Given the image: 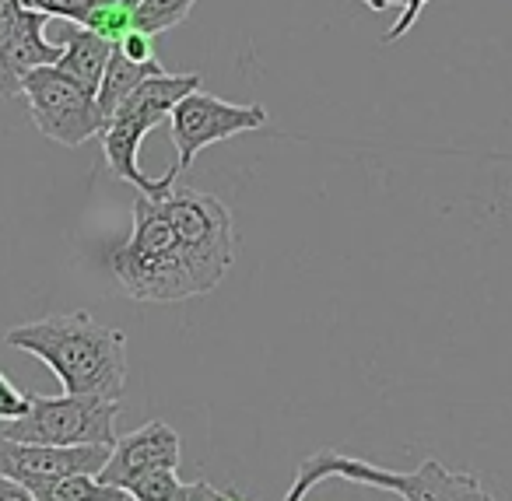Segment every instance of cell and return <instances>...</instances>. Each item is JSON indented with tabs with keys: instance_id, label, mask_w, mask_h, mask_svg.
Returning a JSON list of instances; mask_svg holds the SVG:
<instances>
[{
	"instance_id": "14",
	"label": "cell",
	"mask_w": 512,
	"mask_h": 501,
	"mask_svg": "<svg viewBox=\"0 0 512 501\" xmlns=\"http://www.w3.org/2000/svg\"><path fill=\"white\" fill-rule=\"evenodd\" d=\"M127 498L130 494L123 487L99 480V473H71V477L36 491V501H127Z\"/></svg>"
},
{
	"instance_id": "17",
	"label": "cell",
	"mask_w": 512,
	"mask_h": 501,
	"mask_svg": "<svg viewBox=\"0 0 512 501\" xmlns=\"http://www.w3.org/2000/svg\"><path fill=\"white\" fill-rule=\"evenodd\" d=\"M179 487H183L179 473L169 470V466H162V470H151V473H144V477L130 480L127 494L134 501H176Z\"/></svg>"
},
{
	"instance_id": "7",
	"label": "cell",
	"mask_w": 512,
	"mask_h": 501,
	"mask_svg": "<svg viewBox=\"0 0 512 501\" xmlns=\"http://www.w3.org/2000/svg\"><path fill=\"white\" fill-rule=\"evenodd\" d=\"M113 445H36L0 435V477L29 487L32 494L71 473H102Z\"/></svg>"
},
{
	"instance_id": "20",
	"label": "cell",
	"mask_w": 512,
	"mask_h": 501,
	"mask_svg": "<svg viewBox=\"0 0 512 501\" xmlns=\"http://www.w3.org/2000/svg\"><path fill=\"white\" fill-rule=\"evenodd\" d=\"M29 15L32 11L25 8L22 0H0V43H8V39L18 32V25H22Z\"/></svg>"
},
{
	"instance_id": "2",
	"label": "cell",
	"mask_w": 512,
	"mask_h": 501,
	"mask_svg": "<svg viewBox=\"0 0 512 501\" xmlns=\"http://www.w3.org/2000/svg\"><path fill=\"white\" fill-rule=\"evenodd\" d=\"M109 270L123 295L134 302L169 305L200 295L162 200L144 193L134 197V232L109 253Z\"/></svg>"
},
{
	"instance_id": "13",
	"label": "cell",
	"mask_w": 512,
	"mask_h": 501,
	"mask_svg": "<svg viewBox=\"0 0 512 501\" xmlns=\"http://www.w3.org/2000/svg\"><path fill=\"white\" fill-rule=\"evenodd\" d=\"M158 71H162V64H158V60L137 64V60H130L127 53L113 50L109 67H106V78H102L99 92H95V102H99V113H102V130H106V123L116 116V109L130 99V92H134L141 81H148L151 74H158Z\"/></svg>"
},
{
	"instance_id": "22",
	"label": "cell",
	"mask_w": 512,
	"mask_h": 501,
	"mask_svg": "<svg viewBox=\"0 0 512 501\" xmlns=\"http://www.w3.org/2000/svg\"><path fill=\"white\" fill-rule=\"evenodd\" d=\"M428 8V0H404V15L397 18V25H393L390 32L383 36V43H397V39H404L407 32H411V25L418 22V15Z\"/></svg>"
},
{
	"instance_id": "23",
	"label": "cell",
	"mask_w": 512,
	"mask_h": 501,
	"mask_svg": "<svg viewBox=\"0 0 512 501\" xmlns=\"http://www.w3.org/2000/svg\"><path fill=\"white\" fill-rule=\"evenodd\" d=\"M232 491H218L214 484H207V480H193V484H183L176 494V501H225Z\"/></svg>"
},
{
	"instance_id": "1",
	"label": "cell",
	"mask_w": 512,
	"mask_h": 501,
	"mask_svg": "<svg viewBox=\"0 0 512 501\" xmlns=\"http://www.w3.org/2000/svg\"><path fill=\"white\" fill-rule=\"evenodd\" d=\"M8 347L39 358L60 379L64 393L120 400L127 386V333L95 323L88 312L22 323L8 330Z\"/></svg>"
},
{
	"instance_id": "28",
	"label": "cell",
	"mask_w": 512,
	"mask_h": 501,
	"mask_svg": "<svg viewBox=\"0 0 512 501\" xmlns=\"http://www.w3.org/2000/svg\"><path fill=\"white\" fill-rule=\"evenodd\" d=\"M127 501H134V498H127Z\"/></svg>"
},
{
	"instance_id": "9",
	"label": "cell",
	"mask_w": 512,
	"mask_h": 501,
	"mask_svg": "<svg viewBox=\"0 0 512 501\" xmlns=\"http://www.w3.org/2000/svg\"><path fill=\"white\" fill-rule=\"evenodd\" d=\"M60 57H64V46L46 39V15L32 11L18 25L15 36L8 43H0V99L22 95L25 78L32 71H39V67L60 64Z\"/></svg>"
},
{
	"instance_id": "16",
	"label": "cell",
	"mask_w": 512,
	"mask_h": 501,
	"mask_svg": "<svg viewBox=\"0 0 512 501\" xmlns=\"http://www.w3.org/2000/svg\"><path fill=\"white\" fill-rule=\"evenodd\" d=\"M85 29H92L95 36H102L106 43L120 46L123 39L130 36V32L137 29L134 22V8H130L127 0H106V4H99V8L88 15Z\"/></svg>"
},
{
	"instance_id": "25",
	"label": "cell",
	"mask_w": 512,
	"mask_h": 501,
	"mask_svg": "<svg viewBox=\"0 0 512 501\" xmlns=\"http://www.w3.org/2000/svg\"><path fill=\"white\" fill-rule=\"evenodd\" d=\"M365 8H372V11H386L390 4H404V0H362Z\"/></svg>"
},
{
	"instance_id": "3",
	"label": "cell",
	"mask_w": 512,
	"mask_h": 501,
	"mask_svg": "<svg viewBox=\"0 0 512 501\" xmlns=\"http://www.w3.org/2000/svg\"><path fill=\"white\" fill-rule=\"evenodd\" d=\"M162 207L179 235V249L197 281V291L207 295L218 288L235 260L232 211L218 197L200 190H172L169 197H162Z\"/></svg>"
},
{
	"instance_id": "21",
	"label": "cell",
	"mask_w": 512,
	"mask_h": 501,
	"mask_svg": "<svg viewBox=\"0 0 512 501\" xmlns=\"http://www.w3.org/2000/svg\"><path fill=\"white\" fill-rule=\"evenodd\" d=\"M120 53H127L130 60H137V64H148V60H155V36H148V32L134 29L127 39H123L120 46H116Z\"/></svg>"
},
{
	"instance_id": "10",
	"label": "cell",
	"mask_w": 512,
	"mask_h": 501,
	"mask_svg": "<svg viewBox=\"0 0 512 501\" xmlns=\"http://www.w3.org/2000/svg\"><path fill=\"white\" fill-rule=\"evenodd\" d=\"M379 491H393L404 501H495L477 473H453L435 459L421 463L414 473L383 470Z\"/></svg>"
},
{
	"instance_id": "12",
	"label": "cell",
	"mask_w": 512,
	"mask_h": 501,
	"mask_svg": "<svg viewBox=\"0 0 512 501\" xmlns=\"http://www.w3.org/2000/svg\"><path fill=\"white\" fill-rule=\"evenodd\" d=\"M60 46H64V57H60V64H57L60 71H67L85 88L99 92L102 78H106L109 57H113L116 46L106 43L102 36H95V32L85 29V25H74V22H67Z\"/></svg>"
},
{
	"instance_id": "8",
	"label": "cell",
	"mask_w": 512,
	"mask_h": 501,
	"mask_svg": "<svg viewBox=\"0 0 512 501\" xmlns=\"http://www.w3.org/2000/svg\"><path fill=\"white\" fill-rule=\"evenodd\" d=\"M179 449H183V442H179V435H176L172 424L148 421L144 428L116 438L113 456H109V463L102 466L99 480H106V484L123 487V491H127L130 480L144 477V473H151V470H162V466L179 470V459H183V452Z\"/></svg>"
},
{
	"instance_id": "26",
	"label": "cell",
	"mask_w": 512,
	"mask_h": 501,
	"mask_svg": "<svg viewBox=\"0 0 512 501\" xmlns=\"http://www.w3.org/2000/svg\"><path fill=\"white\" fill-rule=\"evenodd\" d=\"M225 501H246V498H239V494H235V491H232V494H228V498H225Z\"/></svg>"
},
{
	"instance_id": "11",
	"label": "cell",
	"mask_w": 512,
	"mask_h": 501,
	"mask_svg": "<svg viewBox=\"0 0 512 501\" xmlns=\"http://www.w3.org/2000/svg\"><path fill=\"white\" fill-rule=\"evenodd\" d=\"M200 81H204L200 74L158 71V74H151L148 81H141V85L130 92V99L116 109V116H127V120H134L137 127H144L151 134V130L162 127V123L169 120L172 109H176L186 95L197 92Z\"/></svg>"
},
{
	"instance_id": "18",
	"label": "cell",
	"mask_w": 512,
	"mask_h": 501,
	"mask_svg": "<svg viewBox=\"0 0 512 501\" xmlns=\"http://www.w3.org/2000/svg\"><path fill=\"white\" fill-rule=\"evenodd\" d=\"M29 11H39L46 18H60V22H74V25H85L88 15H92L99 4L106 0H22Z\"/></svg>"
},
{
	"instance_id": "15",
	"label": "cell",
	"mask_w": 512,
	"mask_h": 501,
	"mask_svg": "<svg viewBox=\"0 0 512 501\" xmlns=\"http://www.w3.org/2000/svg\"><path fill=\"white\" fill-rule=\"evenodd\" d=\"M197 0H137L134 4V22L148 36H162V32L176 29L179 22H186V15L193 11Z\"/></svg>"
},
{
	"instance_id": "4",
	"label": "cell",
	"mask_w": 512,
	"mask_h": 501,
	"mask_svg": "<svg viewBox=\"0 0 512 501\" xmlns=\"http://www.w3.org/2000/svg\"><path fill=\"white\" fill-rule=\"evenodd\" d=\"M120 400L106 396H36L22 417L4 424L0 435L36 445H116Z\"/></svg>"
},
{
	"instance_id": "5",
	"label": "cell",
	"mask_w": 512,
	"mask_h": 501,
	"mask_svg": "<svg viewBox=\"0 0 512 501\" xmlns=\"http://www.w3.org/2000/svg\"><path fill=\"white\" fill-rule=\"evenodd\" d=\"M22 99L39 134L64 144V148H78L88 137L102 134V113L95 92L67 71H60L57 64L32 71L25 78Z\"/></svg>"
},
{
	"instance_id": "19",
	"label": "cell",
	"mask_w": 512,
	"mask_h": 501,
	"mask_svg": "<svg viewBox=\"0 0 512 501\" xmlns=\"http://www.w3.org/2000/svg\"><path fill=\"white\" fill-rule=\"evenodd\" d=\"M29 403H32V393L18 389L8 375L0 372V421H15V417H22L25 410H29Z\"/></svg>"
},
{
	"instance_id": "27",
	"label": "cell",
	"mask_w": 512,
	"mask_h": 501,
	"mask_svg": "<svg viewBox=\"0 0 512 501\" xmlns=\"http://www.w3.org/2000/svg\"><path fill=\"white\" fill-rule=\"evenodd\" d=\"M127 4H130V8H134V4H137V0H127Z\"/></svg>"
},
{
	"instance_id": "24",
	"label": "cell",
	"mask_w": 512,
	"mask_h": 501,
	"mask_svg": "<svg viewBox=\"0 0 512 501\" xmlns=\"http://www.w3.org/2000/svg\"><path fill=\"white\" fill-rule=\"evenodd\" d=\"M0 501H36V494H32L29 487L15 484V480L0 477Z\"/></svg>"
},
{
	"instance_id": "6",
	"label": "cell",
	"mask_w": 512,
	"mask_h": 501,
	"mask_svg": "<svg viewBox=\"0 0 512 501\" xmlns=\"http://www.w3.org/2000/svg\"><path fill=\"white\" fill-rule=\"evenodd\" d=\"M267 123V109L260 102L253 106H235L218 95L207 92H190L169 116L172 144H176V165L169 169V176L176 179L179 172H186L193 165V158L204 148L221 141H232L249 130H260Z\"/></svg>"
}]
</instances>
